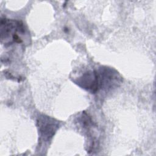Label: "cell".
Masks as SVG:
<instances>
[{
  "instance_id": "1",
  "label": "cell",
  "mask_w": 156,
  "mask_h": 156,
  "mask_svg": "<svg viewBox=\"0 0 156 156\" xmlns=\"http://www.w3.org/2000/svg\"><path fill=\"white\" fill-rule=\"evenodd\" d=\"M37 122L42 137L47 140L54 135L58 127L57 122H54L53 119L48 116H43L40 117Z\"/></svg>"
}]
</instances>
